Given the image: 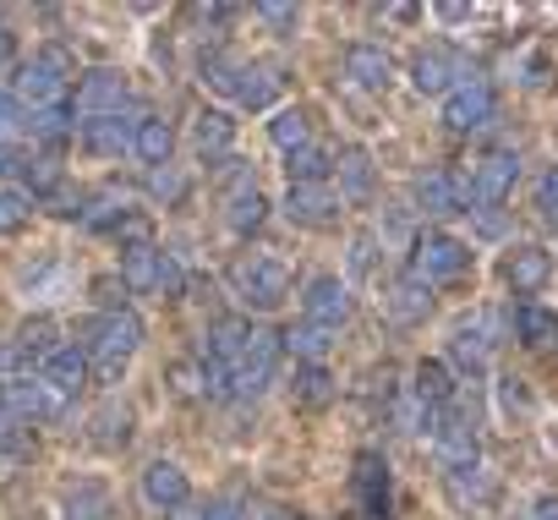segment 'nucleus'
Here are the masks:
<instances>
[{"mask_svg": "<svg viewBox=\"0 0 558 520\" xmlns=\"http://www.w3.org/2000/svg\"><path fill=\"white\" fill-rule=\"evenodd\" d=\"M411 395H416V406H449V400H454V378H449V367H444V362H422Z\"/></svg>", "mask_w": 558, "mask_h": 520, "instance_id": "obj_35", "label": "nucleus"}, {"mask_svg": "<svg viewBox=\"0 0 558 520\" xmlns=\"http://www.w3.org/2000/svg\"><path fill=\"white\" fill-rule=\"evenodd\" d=\"M99 449H121L126 438H132V411L126 406H105L99 416H94V433H88Z\"/></svg>", "mask_w": 558, "mask_h": 520, "instance_id": "obj_39", "label": "nucleus"}, {"mask_svg": "<svg viewBox=\"0 0 558 520\" xmlns=\"http://www.w3.org/2000/svg\"><path fill=\"white\" fill-rule=\"evenodd\" d=\"M28 137L39 143V154H56L66 137H72V110L56 105V110H34L28 116Z\"/></svg>", "mask_w": 558, "mask_h": 520, "instance_id": "obj_28", "label": "nucleus"}, {"mask_svg": "<svg viewBox=\"0 0 558 520\" xmlns=\"http://www.w3.org/2000/svg\"><path fill=\"white\" fill-rule=\"evenodd\" d=\"M0 455H7V465L34 460V455H39V433H34V422H23V416H12V411H0Z\"/></svg>", "mask_w": 558, "mask_h": 520, "instance_id": "obj_27", "label": "nucleus"}, {"mask_svg": "<svg viewBox=\"0 0 558 520\" xmlns=\"http://www.w3.org/2000/svg\"><path fill=\"white\" fill-rule=\"evenodd\" d=\"M170 384H175V395H181V400H203V367L175 362V367H170Z\"/></svg>", "mask_w": 558, "mask_h": 520, "instance_id": "obj_48", "label": "nucleus"}, {"mask_svg": "<svg viewBox=\"0 0 558 520\" xmlns=\"http://www.w3.org/2000/svg\"><path fill=\"white\" fill-rule=\"evenodd\" d=\"M0 411H12V416H23V422H56L61 411H66V395H56L39 373H23V378H7L0 384Z\"/></svg>", "mask_w": 558, "mask_h": 520, "instance_id": "obj_7", "label": "nucleus"}, {"mask_svg": "<svg viewBox=\"0 0 558 520\" xmlns=\"http://www.w3.org/2000/svg\"><path fill=\"white\" fill-rule=\"evenodd\" d=\"M268 137H274V148H286V154H296L302 143H313L307 110H296V105H286V110H274V121H268Z\"/></svg>", "mask_w": 558, "mask_h": 520, "instance_id": "obj_31", "label": "nucleus"}, {"mask_svg": "<svg viewBox=\"0 0 558 520\" xmlns=\"http://www.w3.org/2000/svg\"><path fill=\"white\" fill-rule=\"evenodd\" d=\"M126 214H132V203H126V197H110V192H99V197H88V208H83V225H88V230H116Z\"/></svg>", "mask_w": 558, "mask_h": 520, "instance_id": "obj_41", "label": "nucleus"}, {"mask_svg": "<svg viewBox=\"0 0 558 520\" xmlns=\"http://www.w3.org/2000/svg\"><path fill=\"white\" fill-rule=\"evenodd\" d=\"M181 286H186V275L175 264V252H165L159 257V297H181Z\"/></svg>", "mask_w": 558, "mask_h": 520, "instance_id": "obj_51", "label": "nucleus"}, {"mask_svg": "<svg viewBox=\"0 0 558 520\" xmlns=\"http://www.w3.org/2000/svg\"><path fill=\"white\" fill-rule=\"evenodd\" d=\"M77 77V61L66 56V50H39L34 61H17V72H12V99L34 116V110H56V105H66V83Z\"/></svg>", "mask_w": 558, "mask_h": 520, "instance_id": "obj_1", "label": "nucleus"}, {"mask_svg": "<svg viewBox=\"0 0 558 520\" xmlns=\"http://www.w3.org/2000/svg\"><path fill=\"white\" fill-rule=\"evenodd\" d=\"M279 340H286V351H296L302 362H324L329 356V346H335V329H318V324H291L286 335H279Z\"/></svg>", "mask_w": 558, "mask_h": 520, "instance_id": "obj_32", "label": "nucleus"}, {"mask_svg": "<svg viewBox=\"0 0 558 520\" xmlns=\"http://www.w3.org/2000/svg\"><path fill=\"white\" fill-rule=\"evenodd\" d=\"M345 77H351L356 88H367V94H384V88L395 83V61H389L384 45H351V50H345Z\"/></svg>", "mask_w": 558, "mask_h": 520, "instance_id": "obj_17", "label": "nucleus"}, {"mask_svg": "<svg viewBox=\"0 0 558 520\" xmlns=\"http://www.w3.org/2000/svg\"><path fill=\"white\" fill-rule=\"evenodd\" d=\"M230 143H235L230 110H197V121H192V148H197V159L219 165V159L230 154Z\"/></svg>", "mask_w": 558, "mask_h": 520, "instance_id": "obj_21", "label": "nucleus"}, {"mask_svg": "<svg viewBox=\"0 0 558 520\" xmlns=\"http://www.w3.org/2000/svg\"><path fill=\"white\" fill-rule=\"evenodd\" d=\"M471 269V246L449 230H422L416 246H411V275L422 286H444V280H460Z\"/></svg>", "mask_w": 558, "mask_h": 520, "instance_id": "obj_4", "label": "nucleus"}, {"mask_svg": "<svg viewBox=\"0 0 558 520\" xmlns=\"http://www.w3.org/2000/svg\"><path fill=\"white\" fill-rule=\"evenodd\" d=\"M126 105H132V99H126V72H116V66H94V72L77 77L72 116L99 121V116H116V110H126Z\"/></svg>", "mask_w": 558, "mask_h": 520, "instance_id": "obj_9", "label": "nucleus"}, {"mask_svg": "<svg viewBox=\"0 0 558 520\" xmlns=\"http://www.w3.org/2000/svg\"><path fill=\"white\" fill-rule=\"evenodd\" d=\"M427 438H433V455H438L444 471H465V465H476V455H482V438H476L471 416H460L454 406L438 411V422H433Z\"/></svg>", "mask_w": 558, "mask_h": 520, "instance_id": "obj_8", "label": "nucleus"}, {"mask_svg": "<svg viewBox=\"0 0 558 520\" xmlns=\"http://www.w3.org/2000/svg\"><path fill=\"white\" fill-rule=\"evenodd\" d=\"M203 520H246V504L235 493H219V498L203 504Z\"/></svg>", "mask_w": 558, "mask_h": 520, "instance_id": "obj_50", "label": "nucleus"}, {"mask_svg": "<svg viewBox=\"0 0 558 520\" xmlns=\"http://www.w3.org/2000/svg\"><path fill=\"white\" fill-rule=\"evenodd\" d=\"M335 181H340V203H373L378 192V165L367 148H345L335 159Z\"/></svg>", "mask_w": 558, "mask_h": 520, "instance_id": "obj_16", "label": "nucleus"}, {"mask_svg": "<svg viewBox=\"0 0 558 520\" xmlns=\"http://www.w3.org/2000/svg\"><path fill=\"white\" fill-rule=\"evenodd\" d=\"M487 351H493V340H487V329H482V324L460 329V335H454V346H449L454 367H460V373H471V378H482V373H487Z\"/></svg>", "mask_w": 558, "mask_h": 520, "instance_id": "obj_29", "label": "nucleus"}, {"mask_svg": "<svg viewBox=\"0 0 558 520\" xmlns=\"http://www.w3.org/2000/svg\"><path fill=\"white\" fill-rule=\"evenodd\" d=\"M531 520H558V493L536 498V504H531Z\"/></svg>", "mask_w": 558, "mask_h": 520, "instance_id": "obj_56", "label": "nucleus"}, {"mask_svg": "<svg viewBox=\"0 0 558 520\" xmlns=\"http://www.w3.org/2000/svg\"><path fill=\"white\" fill-rule=\"evenodd\" d=\"M159 257H165V246H154V241L121 246V286L132 297H159Z\"/></svg>", "mask_w": 558, "mask_h": 520, "instance_id": "obj_20", "label": "nucleus"}, {"mask_svg": "<svg viewBox=\"0 0 558 520\" xmlns=\"http://www.w3.org/2000/svg\"><path fill=\"white\" fill-rule=\"evenodd\" d=\"M286 219L302 225V230H324L340 219V192L329 181H296L286 192Z\"/></svg>", "mask_w": 558, "mask_h": 520, "instance_id": "obj_11", "label": "nucleus"}, {"mask_svg": "<svg viewBox=\"0 0 558 520\" xmlns=\"http://www.w3.org/2000/svg\"><path fill=\"white\" fill-rule=\"evenodd\" d=\"M23 373H34V362L17 351V340H0V384H7V378H23Z\"/></svg>", "mask_w": 558, "mask_h": 520, "instance_id": "obj_49", "label": "nucleus"}, {"mask_svg": "<svg viewBox=\"0 0 558 520\" xmlns=\"http://www.w3.org/2000/svg\"><path fill=\"white\" fill-rule=\"evenodd\" d=\"M514 335H520V346H553L558 340V313H547V307H520L514 313Z\"/></svg>", "mask_w": 558, "mask_h": 520, "instance_id": "obj_36", "label": "nucleus"}, {"mask_svg": "<svg viewBox=\"0 0 558 520\" xmlns=\"http://www.w3.org/2000/svg\"><path fill=\"white\" fill-rule=\"evenodd\" d=\"M56 346H61V329H56V318H50V313H39V318H28V324L17 329V351H23L34 367H39Z\"/></svg>", "mask_w": 558, "mask_h": 520, "instance_id": "obj_30", "label": "nucleus"}, {"mask_svg": "<svg viewBox=\"0 0 558 520\" xmlns=\"http://www.w3.org/2000/svg\"><path fill=\"white\" fill-rule=\"evenodd\" d=\"M257 23H263L268 34L286 39V34L302 28V7H291V0H263V7H257Z\"/></svg>", "mask_w": 558, "mask_h": 520, "instance_id": "obj_44", "label": "nucleus"}, {"mask_svg": "<svg viewBox=\"0 0 558 520\" xmlns=\"http://www.w3.org/2000/svg\"><path fill=\"white\" fill-rule=\"evenodd\" d=\"M132 154L154 170V165H170V154H175V126L165 121V116H143L137 121V137H132Z\"/></svg>", "mask_w": 558, "mask_h": 520, "instance_id": "obj_24", "label": "nucleus"}, {"mask_svg": "<svg viewBox=\"0 0 558 520\" xmlns=\"http://www.w3.org/2000/svg\"><path fill=\"white\" fill-rule=\"evenodd\" d=\"M286 170H291V186L296 181H329L335 176V154L318 148V143H302L296 154H286Z\"/></svg>", "mask_w": 558, "mask_h": 520, "instance_id": "obj_33", "label": "nucleus"}, {"mask_svg": "<svg viewBox=\"0 0 558 520\" xmlns=\"http://www.w3.org/2000/svg\"><path fill=\"white\" fill-rule=\"evenodd\" d=\"M279 88H286V77H279L274 66H263V61H241V66H235V88H230V99H235L241 110H268V105L279 99Z\"/></svg>", "mask_w": 558, "mask_h": 520, "instance_id": "obj_15", "label": "nucleus"}, {"mask_svg": "<svg viewBox=\"0 0 558 520\" xmlns=\"http://www.w3.org/2000/svg\"><path fill=\"white\" fill-rule=\"evenodd\" d=\"M246 335H252V324H246V318H214V324H208V335H203V362H225V367H235V356H241Z\"/></svg>", "mask_w": 558, "mask_h": 520, "instance_id": "obj_25", "label": "nucleus"}, {"mask_svg": "<svg viewBox=\"0 0 558 520\" xmlns=\"http://www.w3.org/2000/svg\"><path fill=\"white\" fill-rule=\"evenodd\" d=\"M378 252H373V235H351V275H373Z\"/></svg>", "mask_w": 558, "mask_h": 520, "instance_id": "obj_52", "label": "nucleus"}, {"mask_svg": "<svg viewBox=\"0 0 558 520\" xmlns=\"http://www.w3.org/2000/svg\"><path fill=\"white\" fill-rule=\"evenodd\" d=\"M504 280H509L520 297H536V291L553 280V252H547V246H514L509 264H504Z\"/></svg>", "mask_w": 558, "mask_h": 520, "instance_id": "obj_19", "label": "nucleus"}, {"mask_svg": "<svg viewBox=\"0 0 558 520\" xmlns=\"http://www.w3.org/2000/svg\"><path fill=\"white\" fill-rule=\"evenodd\" d=\"M384 307H389L395 324H427V313H433V286H422L416 275H400V280L389 286Z\"/></svg>", "mask_w": 558, "mask_h": 520, "instance_id": "obj_22", "label": "nucleus"}, {"mask_svg": "<svg viewBox=\"0 0 558 520\" xmlns=\"http://www.w3.org/2000/svg\"><path fill=\"white\" fill-rule=\"evenodd\" d=\"M7 159H12V154H7V148H0V170H7Z\"/></svg>", "mask_w": 558, "mask_h": 520, "instance_id": "obj_59", "label": "nucleus"}, {"mask_svg": "<svg viewBox=\"0 0 558 520\" xmlns=\"http://www.w3.org/2000/svg\"><path fill=\"white\" fill-rule=\"evenodd\" d=\"M291 395H296V406H329V400H335V378H329V367H324V362L296 367Z\"/></svg>", "mask_w": 558, "mask_h": 520, "instance_id": "obj_37", "label": "nucleus"}, {"mask_svg": "<svg viewBox=\"0 0 558 520\" xmlns=\"http://www.w3.org/2000/svg\"><path fill=\"white\" fill-rule=\"evenodd\" d=\"M471 197L482 203V208H493V203H504L509 192H514V181H520V159L509 154V148H493V154H482L476 165H471Z\"/></svg>", "mask_w": 558, "mask_h": 520, "instance_id": "obj_13", "label": "nucleus"}, {"mask_svg": "<svg viewBox=\"0 0 558 520\" xmlns=\"http://www.w3.org/2000/svg\"><path fill=\"white\" fill-rule=\"evenodd\" d=\"M148 192H154L159 203H170V208H175V203H186V192H192V186H186L181 165H154V170H148Z\"/></svg>", "mask_w": 558, "mask_h": 520, "instance_id": "obj_42", "label": "nucleus"}, {"mask_svg": "<svg viewBox=\"0 0 558 520\" xmlns=\"http://www.w3.org/2000/svg\"><path fill=\"white\" fill-rule=\"evenodd\" d=\"M0 471H7V455H0Z\"/></svg>", "mask_w": 558, "mask_h": 520, "instance_id": "obj_60", "label": "nucleus"}, {"mask_svg": "<svg viewBox=\"0 0 558 520\" xmlns=\"http://www.w3.org/2000/svg\"><path fill=\"white\" fill-rule=\"evenodd\" d=\"M143 498H148L154 509H175L181 498H192V487H186V471H181L175 460H154V465L143 471Z\"/></svg>", "mask_w": 558, "mask_h": 520, "instance_id": "obj_23", "label": "nucleus"}, {"mask_svg": "<svg viewBox=\"0 0 558 520\" xmlns=\"http://www.w3.org/2000/svg\"><path fill=\"white\" fill-rule=\"evenodd\" d=\"M66 520H110L105 515V487L99 482H83L66 493Z\"/></svg>", "mask_w": 558, "mask_h": 520, "instance_id": "obj_43", "label": "nucleus"}, {"mask_svg": "<svg viewBox=\"0 0 558 520\" xmlns=\"http://www.w3.org/2000/svg\"><path fill=\"white\" fill-rule=\"evenodd\" d=\"M39 378H45L56 395L72 400V395L88 384V351H83V346H56V351L39 362Z\"/></svg>", "mask_w": 558, "mask_h": 520, "instance_id": "obj_18", "label": "nucleus"}, {"mask_svg": "<svg viewBox=\"0 0 558 520\" xmlns=\"http://www.w3.org/2000/svg\"><path fill=\"white\" fill-rule=\"evenodd\" d=\"M165 520H203V504L197 498H181L175 509H165Z\"/></svg>", "mask_w": 558, "mask_h": 520, "instance_id": "obj_55", "label": "nucleus"}, {"mask_svg": "<svg viewBox=\"0 0 558 520\" xmlns=\"http://www.w3.org/2000/svg\"><path fill=\"white\" fill-rule=\"evenodd\" d=\"M235 66H241V61H230L225 50H208L197 72H203V83H208V88H219V94H230V88H235Z\"/></svg>", "mask_w": 558, "mask_h": 520, "instance_id": "obj_46", "label": "nucleus"}, {"mask_svg": "<svg viewBox=\"0 0 558 520\" xmlns=\"http://www.w3.org/2000/svg\"><path fill=\"white\" fill-rule=\"evenodd\" d=\"M263 219H268V197H263L257 186H246V192L225 197V225H230V230H241V235H246V230H257Z\"/></svg>", "mask_w": 558, "mask_h": 520, "instance_id": "obj_34", "label": "nucleus"}, {"mask_svg": "<svg viewBox=\"0 0 558 520\" xmlns=\"http://www.w3.org/2000/svg\"><path fill=\"white\" fill-rule=\"evenodd\" d=\"M493 110H498L493 83L476 77V72H465V77L444 94V126H449V132H476V126L493 121Z\"/></svg>", "mask_w": 558, "mask_h": 520, "instance_id": "obj_5", "label": "nucleus"}, {"mask_svg": "<svg viewBox=\"0 0 558 520\" xmlns=\"http://www.w3.org/2000/svg\"><path fill=\"white\" fill-rule=\"evenodd\" d=\"M214 181H219V192H225V197H235V192L257 186V181H252V165H246V159H235V154H225V159L214 165Z\"/></svg>", "mask_w": 558, "mask_h": 520, "instance_id": "obj_45", "label": "nucleus"}, {"mask_svg": "<svg viewBox=\"0 0 558 520\" xmlns=\"http://www.w3.org/2000/svg\"><path fill=\"white\" fill-rule=\"evenodd\" d=\"M23 176H28V197H45V192H56L61 186V159L56 154H34V159H23Z\"/></svg>", "mask_w": 558, "mask_h": 520, "instance_id": "obj_40", "label": "nucleus"}, {"mask_svg": "<svg viewBox=\"0 0 558 520\" xmlns=\"http://www.w3.org/2000/svg\"><path fill=\"white\" fill-rule=\"evenodd\" d=\"M536 219H542L547 230H558V165L536 181Z\"/></svg>", "mask_w": 558, "mask_h": 520, "instance_id": "obj_47", "label": "nucleus"}, {"mask_svg": "<svg viewBox=\"0 0 558 520\" xmlns=\"http://www.w3.org/2000/svg\"><path fill=\"white\" fill-rule=\"evenodd\" d=\"M34 225V197L23 186H0V235H23Z\"/></svg>", "mask_w": 558, "mask_h": 520, "instance_id": "obj_38", "label": "nucleus"}, {"mask_svg": "<svg viewBox=\"0 0 558 520\" xmlns=\"http://www.w3.org/2000/svg\"><path fill=\"white\" fill-rule=\"evenodd\" d=\"M263 520H291V515H286V509H268V515H263Z\"/></svg>", "mask_w": 558, "mask_h": 520, "instance_id": "obj_58", "label": "nucleus"}, {"mask_svg": "<svg viewBox=\"0 0 558 520\" xmlns=\"http://www.w3.org/2000/svg\"><path fill=\"white\" fill-rule=\"evenodd\" d=\"M279 356H286V340H279V329L252 324V335H246V346H241V356H235V367H230V378H235V400L263 395V389L274 384V373H279Z\"/></svg>", "mask_w": 558, "mask_h": 520, "instance_id": "obj_3", "label": "nucleus"}, {"mask_svg": "<svg viewBox=\"0 0 558 520\" xmlns=\"http://www.w3.org/2000/svg\"><path fill=\"white\" fill-rule=\"evenodd\" d=\"M137 121H143L137 105H126V110H116V116H99V121H83V148L99 154V159H121V154H132Z\"/></svg>", "mask_w": 558, "mask_h": 520, "instance_id": "obj_12", "label": "nucleus"}, {"mask_svg": "<svg viewBox=\"0 0 558 520\" xmlns=\"http://www.w3.org/2000/svg\"><path fill=\"white\" fill-rule=\"evenodd\" d=\"M438 17H444V23H465L471 7H460V0H454V7H438Z\"/></svg>", "mask_w": 558, "mask_h": 520, "instance_id": "obj_57", "label": "nucleus"}, {"mask_svg": "<svg viewBox=\"0 0 558 520\" xmlns=\"http://www.w3.org/2000/svg\"><path fill=\"white\" fill-rule=\"evenodd\" d=\"M230 286H235V297L246 302V307H257V313H274L279 302L291 297V269L279 264V257H268V252H241L235 264H230Z\"/></svg>", "mask_w": 558, "mask_h": 520, "instance_id": "obj_2", "label": "nucleus"}, {"mask_svg": "<svg viewBox=\"0 0 558 520\" xmlns=\"http://www.w3.org/2000/svg\"><path fill=\"white\" fill-rule=\"evenodd\" d=\"M460 77H465V61H460L449 45H427V50H416V61H411V83H416L422 94H433V99H444Z\"/></svg>", "mask_w": 558, "mask_h": 520, "instance_id": "obj_14", "label": "nucleus"}, {"mask_svg": "<svg viewBox=\"0 0 558 520\" xmlns=\"http://www.w3.org/2000/svg\"><path fill=\"white\" fill-rule=\"evenodd\" d=\"M351 313H356V297H351V286H345L340 275H318V280H307V297H302V318H307V324L340 335V329L351 324Z\"/></svg>", "mask_w": 558, "mask_h": 520, "instance_id": "obj_10", "label": "nucleus"}, {"mask_svg": "<svg viewBox=\"0 0 558 520\" xmlns=\"http://www.w3.org/2000/svg\"><path fill=\"white\" fill-rule=\"evenodd\" d=\"M143 346V318L132 307H116V313H99L88 324V356H110V362H132Z\"/></svg>", "mask_w": 558, "mask_h": 520, "instance_id": "obj_6", "label": "nucleus"}, {"mask_svg": "<svg viewBox=\"0 0 558 520\" xmlns=\"http://www.w3.org/2000/svg\"><path fill=\"white\" fill-rule=\"evenodd\" d=\"M88 373H94L99 384H121V378H126V362H110V356H88Z\"/></svg>", "mask_w": 558, "mask_h": 520, "instance_id": "obj_53", "label": "nucleus"}, {"mask_svg": "<svg viewBox=\"0 0 558 520\" xmlns=\"http://www.w3.org/2000/svg\"><path fill=\"white\" fill-rule=\"evenodd\" d=\"M12 72H17V39L0 28V77H12Z\"/></svg>", "mask_w": 558, "mask_h": 520, "instance_id": "obj_54", "label": "nucleus"}, {"mask_svg": "<svg viewBox=\"0 0 558 520\" xmlns=\"http://www.w3.org/2000/svg\"><path fill=\"white\" fill-rule=\"evenodd\" d=\"M493 493H498L493 471H482V465L449 471V498H454L460 509H487V504H493Z\"/></svg>", "mask_w": 558, "mask_h": 520, "instance_id": "obj_26", "label": "nucleus"}]
</instances>
